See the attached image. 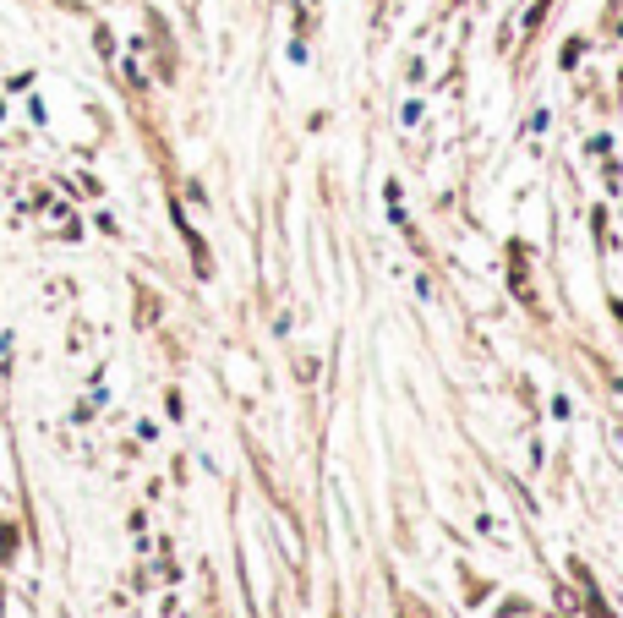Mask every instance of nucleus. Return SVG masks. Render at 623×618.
<instances>
[{
    "instance_id": "obj_1",
    "label": "nucleus",
    "mask_w": 623,
    "mask_h": 618,
    "mask_svg": "<svg viewBox=\"0 0 623 618\" xmlns=\"http://www.w3.org/2000/svg\"><path fill=\"white\" fill-rule=\"evenodd\" d=\"M552 6H557V0H531V6H525V22H519V34H525V44H536V34H541V27H547Z\"/></svg>"
},
{
    "instance_id": "obj_2",
    "label": "nucleus",
    "mask_w": 623,
    "mask_h": 618,
    "mask_svg": "<svg viewBox=\"0 0 623 618\" xmlns=\"http://www.w3.org/2000/svg\"><path fill=\"white\" fill-rule=\"evenodd\" d=\"M580 55H585V34H569V39H564V50H557V66L574 72V66H580Z\"/></svg>"
},
{
    "instance_id": "obj_3",
    "label": "nucleus",
    "mask_w": 623,
    "mask_h": 618,
    "mask_svg": "<svg viewBox=\"0 0 623 618\" xmlns=\"http://www.w3.org/2000/svg\"><path fill=\"white\" fill-rule=\"evenodd\" d=\"M607 148H612V137H607V132H596V137L585 143V153H607Z\"/></svg>"
},
{
    "instance_id": "obj_4",
    "label": "nucleus",
    "mask_w": 623,
    "mask_h": 618,
    "mask_svg": "<svg viewBox=\"0 0 623 618\" xmlns=\"http://www.w3.org/2000/svg\"><path fill=\"white\" fill-rule=\"evenodd\" d=\"M607 12H612V17H618V12H623V0H607Z\"/></svg>"
},
{
    "instance_id": "obj_5",
    "label": "nucleus",
    "mask_w": 623,
    "mask_h": 618,
    "mask_svg": "<svg viewBox=\"0 0 623 618\" xmlns=\"http://www.w3.org/2000/svg\"><path fill=\"white\" fill-rule=\"evenodd\" d=\"M612 34H618V39H623V12H618V22H612Z\"/></svg>"
},
{
    "instance_id": "obj_6",
    "label": "nucleus",
    "mask_w": 623,
    "mask_h": 618,
    "mask_svg": "<svg viewBox=\"0 0 623 618\" xmlns=\"http://www.w3.org/2000/svg\"><path fill=\"white\" fill-rule=\"evenodd\" d=\"M618 88H623V72H618Z\"/></svg>"
},
{
    "instance_id": "obj_7",
    "label": "nucleus",
    "mask_w": 623,
    "mask_h": 618,
    "mask_svg": "<svg viewBox=\"0 0 623 618\" xmlns=\"http://www.w3.org/2000/svg\"><path fill=\"white\" fill-rule=\"evenodd\" d=\"M443 6H454V0H443Z\"/></svg>"
}]
</instances>
